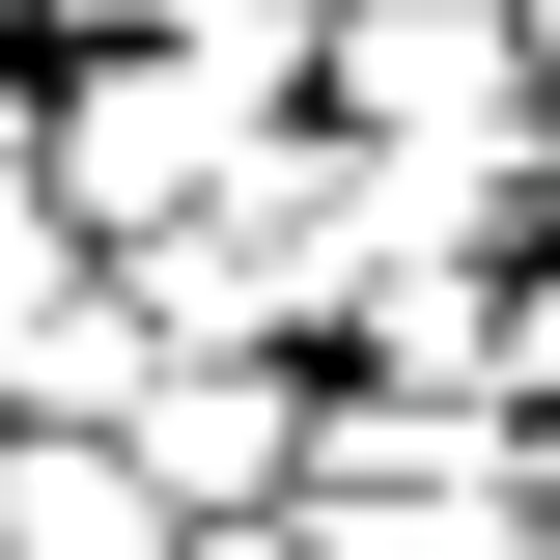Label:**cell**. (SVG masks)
Segmentation results:
<instances>
[{
	"label": "cell",
	"mask_w": 560,
	"mask_h": 560,
	"mask_svg": "<svg viewBox=\"0 0 560 560\" xmlns=\"http://www.w3.org/2000/svg\"><path fill=\"white\" fill-rule=\"evenodd\" d=\"M280 113H308V84H253V57H84L57 113H28V197H57L84 253H140V224L253 197V168H280Z\"/></svg>",
	"instance_id": "6da1fadb"
},
{
	"label": "cell",
	"mask_w": 560,
	"mask_h": 560,
	"mask_svg": "<svg viewBox=\"0 0 560 560\" xmlns=\"http://www.w3.org/2000/svg\"><path fill=\"white\" fill-rule=\"evenodd\" d=\"M113 448H140V504H168V533H224V504L308 477V364H280V337H140Z\"/></svg>",
	"instance_id": "7a4b0ae2"
},
{
	"label": "cell",
	"mask_w": 560,
	"mask_h": 560,
	"mask_svg": "<svg viewBox=\"0 0 560 560\" xmlns=\"http://www.w3.org/2000/svg\"><path fill=\"white\" fill-rule=\"evenodd\" d=\"M308 560H560V533H533V448H477V477H393V504H308Z\"/></svg>",
	"instance_id": "3957f363"
},
{
	"label": "cell",
	"mask_w": 560,
	"mask_h": 560,
	"mask_svg": "<svg viewBox=\"0 0 560 560\" xmlns=\"http://www.w3.org/2000/svg\"><path fill=\"white\" fill-rule=\"evenodd\" d=\"M504 28H533V140H560V0H504Z\"/></svg>",
	"instance_id": "277c9868"
}]
</instances>
